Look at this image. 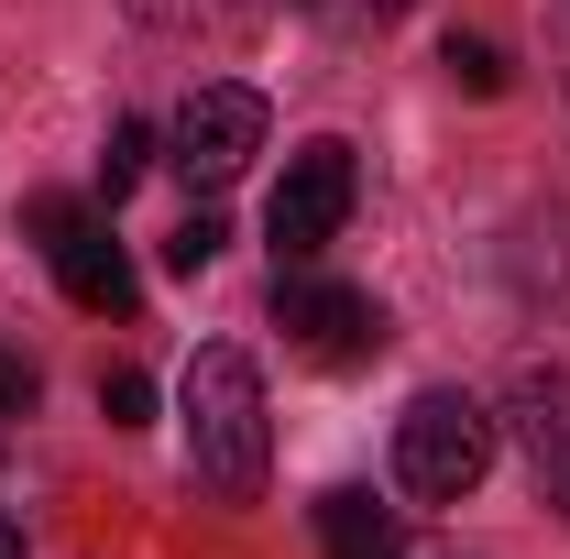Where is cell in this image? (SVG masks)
Here are the masks:
<instances>
[{
    "instance_id": "obj_1",
    "label": "cell",
    "mask_w": 570,
    "mask_h": 559,
    "mask_svg": "<svg viewBox=\"0 0 570 559\" xmlns=\"http://www.w3.org/2000/svg\"><path fill=\"white\" fill-rule=\"evenodd\" d=\"M176 428H187V472L219 504H253L264 461H275V418H264V373L242 341H198L176 373Z\"/></svg>"
},
{
    "instance_id": "obj_2",
    "label": "cell",
    "mask_w": 570,
    "mask_h": 559,
    "mask_svg": "<svg viewBox=\"0 0 570 559\" xmlns=\"http://www.w3.org/2000/svg\"><path fill=\"white\" fill-rule=\"evenodd\" d=\"M483 472H494V418L461 384H428L417 406L395 418V483L417 493V504H461Z\"/></svg>"
},
{
    "instance_id": "obj_3",
    "label": "cell",
    "mask_w": 570,
    "mask_h": 559,
    "mask_svg": "<svg viewBox=\"0 0 570 559\" xmlns=\"http://www.w3.org/2000/svg\"><path fill=\"white\" fill-rule=\"evenodd\" d=\"M22 231L45 242V264H56V285H67V296L88 307V318H132V307H142L132 264H121V242H110L99 219L77 209V198H56V187H45V198H22Z\"/></svg>"
},
{
    "instance_id": "obj_4",
    "label": "cell",
    "mask_w": 570,
    "mask_h": 559,
    "mask_svg": "<svg viewBox=\"0 0 570 559\" xmlns=\"http://www.w3.org/2000/svg\"><path fill=\"white\" fill-rule=\"evenodd\" d=\"M362 198V165H352V143H296L285 154V176H275V209H264V231H275V253L285 264H307V253H330L341 242V219H352Z\"/></svg>"
},
{
    "instance_id": "obj_5",
    "label": "cell",
    "mask_w": 570,
    "mask_h": 559,
    "mask_svg": "<svg viewBox=\"0 0 570 559\" xmlns=\"http://www.w3.org/2000/svg\"><path fill=\"white\" fill-rule=\"evenodd\" d=\"M264 154V99L253 88H187V110H176V133H165V165L187 176V187H230L242 165Z\"/></svg>"
},
{
    "instance_id": "obj_6",
    "label": "cell",
    "mask_w": 570,
    "mask_h": 559,
    "mask_svg": "<svg viewBox=\"0 0 570 559\" xmlns=\"http://www.w3.org/2000/svg\"><path fill=\"white\" fill-rule=\"evenodd\" d=\"M275 318L296 330V351L307 362H373L384 351V307L362 296V285H318V275H275Z\"/></svg>"
},
{
    "instance_id": "obj_7",
    "label": "cell",
    "mask_w": 570,
    "mask_h": 559,
    "mask_svg": "<svg viewBox=\"0 0 570 559\" xmlns=\"http://www.w3.org/2000/svg\"><path fill=\"white\" fill-rule=\"evenodd\" d=\"M504 428L527 439L538 483H560V472H570V373H549V362H527V373H515V395H504Z\"/></svg>"
},
{
    "instance_id": "obj_8",
    "label": "cell",
    "mask_w": 570,
    "mask_h": 559,
    "mask_svg": "<svg viewBox=\"0 0 570 559\" xmlns=\"http://www.w3.org/2000/svg\"><path fill=\"white\" fill-rule=\"evenodd\" d=\"M318 549L330 559H406V527H395V504H373L362 483H330L318 493Z\"/></svg>"
},
{
    "instance_id": "obj_9",
    "label": "cell",
    "mask_w": 570,
    "mask_h": 559,
    "mask_svg": "<svg viewBox=\"0 0 570 559\" xmlns=\"http://www.w3.org/2000/svg\"><path fill=\"white\" fill-rule=\"evenodd\" d=\"M219 253H230V219L219 209H187L176 231H165V264H176V275H209Z\"/></svg>"
},
{
    "instance_id": "obj_10",
    "label": "cell",
    "mask_w": 570,
    "mask_h": 559,
    "mask_svg": "<svg viewBox=\"0 0 570 559\" xmlns=\"http://www.w3.org/2000/svg\"><path fill=\"white\" fill-rule=\"evenodd\" d=\"M439 67H450V88L494 99V88H504V45H483V33H450V45H439Z\"/></svg>"
},
{
    "instance_id": "obj_11",
    "label": "cell",
    "mask_w": 570,
    "mask_h": 559,
    "mask_svg": "<svg viewBox=\"0 0 570 559\" xmlns=\"http://www.w3.org/2000/svg\"><path fill=\"white\" fill-rule=\"evenodd\" d=\"M142 165H154V133L142 121H110V154H99V198H132Z\"/></svg>"
},
{
    "instance_id": "obj_12",
    "label": "cell",
    "mask_w": 570,
    "mask_h": 559,
    "mask_svg": "<svg viewBox=\"0 0 570 559\" xmlns=\"http://www.w3.org/2000/svg\"><path fill=\"white\" fill-rule=\"evenodd\" d=\"M99 418H110V428H154V384H142L132 362H110V373H99Z\"/></svg>"
},
{
    "instance_id": "obj_13",
    "label": "cell",
    "mask_w": 570,
    "mask_h": 559,
    "mask_svg": "<svg viewBox=\"0 0 570 559\" xmlns=\"http://www.w3.org/2000/svg\"><path fill=\"white\" fill-rule=\"evenodd\" d=\"M0 418H33V362L0 351Z\"/></svg>"
},
{
    "instance_id": "obj_14",
    "label": "cell",
    "mask_w": 570,
    "mask_h": 559,
    "mask_svg": "<svg viewBox=\"0 0 570 559\" xmlns=\"http://www.w3.org/2000/svg\"><path fill=\"white\" fill-rule=\"evenodd\" d=\"M142 22H198V11H209V0H132Z\"/></svg>"
},
{
    "instance_id": "obj_15",
    "label": "cell",
    "mask_w": 570,
    "mask_h": 559,
    "mask_svg": "<svg viewBox=\"0 0 570 559\" xmlns=\"http://www.w3.org/2000/svg\"><path fill=\"white\" fill-rule=\"evenodd\" d=\"M362 22H395V11H417V0H352Z\"/></svg>"
},
{
    "instance_id": "obj_16",
    "label": "cell",
    "mask_w": 570,
    "mask_h": 559,
    "mask_svg": "<svg viewBox=\"0 0 570 559\" xmlns=\"http://www.w3.org/2000/svg\"><path fill=\"white\" fill-rule=\"evenodd\" d=\"M0 559H22V527H11V516H0Z\"/></svg>"
},
{
    "instance_id": "obj_17",
    "label": "cell",
    "mask_w": 570,
    "mask_h": 559,
    "mask_svg": "<svg viewBox=\"0 0 570 559\" xmlns=\"http://www.w3.org/2000/svg\"><path fill=\"white\" fill-rule=\"evenodd\" d=\"M560 88H570V11H560Z\"/></svg>"
},
{
    "instance_id": "obj_18",
    "label": "cell",
    "mask_w": 570,
    "mask_h": 559,
    "mask_svg": "<svg viewBox=\"0 0 570 559\" xmlns=\"http://www.w3.org/2000/svg\"><path fill=\"white\" fill-rule=\"evenodd\" d=\"M549 493H560V516H570V472H560V483H549Z\"/></svg>"
}]
</instances>
